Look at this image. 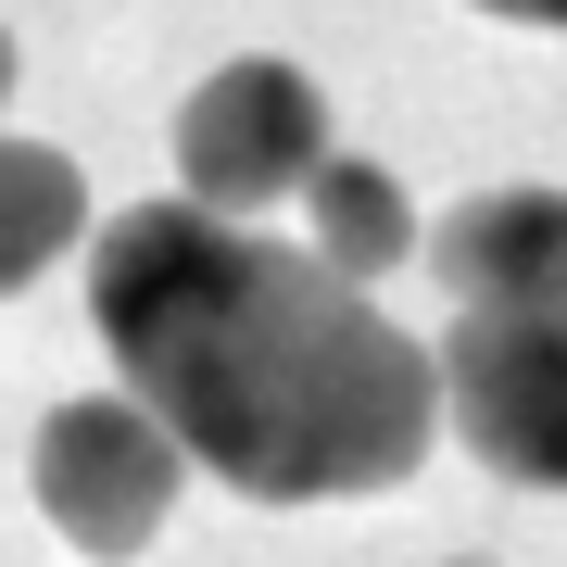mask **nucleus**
I'll return each mask as SVG.
<instances>
[{
    "mask_svg": "<svg viewBox=\"0 0 567 567\" xmlns=\"http://www.w3.org/2000/svg\"><path fill=\"white\" fill-rule=\"evenodd\" d=\"M114 379L252 505H341L416 480L442 442V353L404 341L316 240H265L215 203H140L89 265Z\"/></svg>",
    "mask_w": 567,
    "mask_h": 567,
    "instance_id": "nucleus-1",
    "label": "nucleus"
},
{
    "mask_svg": "<svg viewBox=\"0 0 567 567\" xmlns=\"http://www.w3.org/2000/svg\"><path fill=\"white\" fill-rule=\"evenodd\" d=\"M442 429L492 480L567 492V278L454 303V328H442Z\"/></svg>",
    "mask_w": 567,
    "mask_h": 567,
    "instance_id": "nucleus-2",
    "label": "nucleus"
},
{
    "mask_svg": "<svg viewBox=\"0 0 567 567\" xmlns=\"http://www.w3.org/2000/svg\"><path fill=\"white\" fill-rule=\"evenodd\" d=\"M25 480H39L51 529L76 555H152V529L177 517V480H189V442L164 429L140 391H89V404H51L39 416V454H25Z\"/></svg>",
    "mask_w": 567,
    "mask_h": 567,
    "instance_id": "nucleus-3",
    "label": "nucleus"
},
{
    "mask_svg": "<svg viewBox=\"0 0 567 567\" xmlns=\"http://www.w3.org/2000/svg\"><path fill=\"white\" fill-rule=\"evenodd\" d=\"M316 164H328V89L303 63L240 51V63H215L177 102V177H189V203H215V215L290 203Z\"/></svg>",
    "mask_w": 567,
    "mask_h": 567,
    "instance_id": "nucleus-4",
    "label": "nucleus"
},
{
    "mask_svg": "<svg viewBox=\"0 0 567 567\" xmlns=\"http://www.w3.org/2000/svg\"><path fill=\"white\" fill-rule=\"evenodd\" d=\"M416 252H429V278H442L454 303L543 290V278H567V189H466Z\"/></svg>",
    "mask_w": 567,
    "mask_h": 567,
    "instance_id": "nucleus-5",
    "label": "nucleus"
},
{
    "mask_svg": "<svg viewBox=\"0 0 567 567\" xmlns=\"http://www.w3.org/2000/svg\"><path fill=\"white\" fill-rule=\"evenodd\" d=\"M89 227V177L63 164L51 140H0V290L51 278Z\"/></svg>",
    "mask_w": 567,
    "mask_h": 567,
    "instance_id": "nucleus-6",
    "label": "nucleus"
},
{
    "mask_svg": "<svg viewBox=\"0 0 567 567\" xmlns=\"http://www.w3.org/2000/svg\"><path fill=\"white\" fill-rule=\"evenodd\" d=\"M303 227H316V252L341 265V278H391V265L416 252V215H404V189L379 177V164H353V152H328L316 177H303Z\"/></svg>",
    "mask_w": 567,
    "mask_h": 567,
    "instance_id": "nucleus-7",
    "label": "nucleus"
},
{
    "mask_svg": "<svg viewBox=\"0 0 567 567\" xmlns=\"http://www.w3.org/2000/svg\"><path fill=\"white\" fill-rule=\"evenodd\" d=\"M480 13H505V25H567V0H480Z\"/></svg>",
    "mask_w": 567,
    "mask_h": 567,
    "instance_id": "nucleus-8",
    "label": "nucleus"
},
{
    "mask_svg": "<svg viewBox=\"0 0 567 567\" xmlns=\"http://www.w3.org/2000/svg\"><path fill=\"white\" fill-rule=\"evenodd\" d=\"M0 102H13V39H0Z\"/></svg>",
    "mask_w": 567,
    "mask_h": 567,
    "instance_id": "nucleus-9",
    "label": "nucleus"
}]
</instances>
